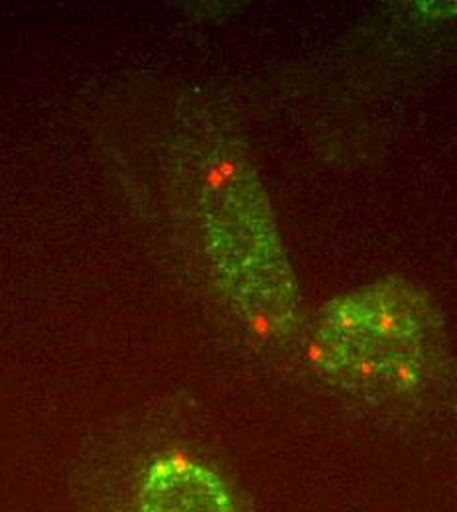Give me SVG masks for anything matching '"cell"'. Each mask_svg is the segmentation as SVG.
<instances>
[{
  "instance_id": "cell-1",
  "label": "cell",
  "mask_w": 457,
  "mask_h": 512,
  "mask_svg": "<svg viewBox=\"0 0 457 512\" xmlns=\"http://www.w3.org/2000/svg\"><path fill=\"white\" fill-rule=\"evenodd\" d=\"M308 357L339 392L369 402L410 398L442 363V318L424 288L389 276L329 300L314 321Z\"/></svg>"
},
{
  "instance_id": "cell-2",
  "label": "cell",
  "mask_w": 457,
  "mask_h": 512,
  "mask_svg": "<svg viewBox=\"0 0 457 512\" xmlns=\"http://www.w3.org/2000/svg\"><path fill=\"white\" fill-rule=\"evenodd\" d=\"M207 239L227 300L249 327L288 337L298 323V288L268 203L253 174L227 164L205 193Z\"/></svg>"
},
{
  "instance_id": "cell-3",
  "label": "cell",
  "mask_w": 457,
  "mask_h": 512,
  "mask_svg": "<svg viewBox=\"0 0 457 512\" xmlns=\"http://www.w3.org/2000/svg\"><path fill=\"white\" fill-rule=\"evenodd\" d=\"M138 512H239L223 479L196 459H154L138 481Z\"/></svg>"
}]
</instances>
